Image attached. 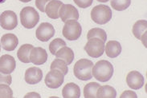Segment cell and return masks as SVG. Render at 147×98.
<instances>
[{"instance_id": "cell-29", "label": "cell", "mask_w": 147, "mask_h": 98, "mask_svg": "<svg viewBox=\"0 0 147 98\" xmlns=\"http://www.w3.org/2000/svg\"><path fill=\"white\" fill-rule=\"evenodd\" d=\"M12 83V77L10 74H4L0 72V84H7L10 85Z\"/></svg>"}, {"instance_id": "cell-33", "label": "cell", "mask_w": 147, "mask_h": 98, "mask_svg": "<svg viewBox=\"0 0 147 98\" xmlns=\"http://www.w3.org/2000/svg\"><path fill=\"white\" fill-rule=\"evenodd\" d=\"M25 98H40V95L39 93H29L28 94H26L24 96Z\"/></svg>"}, {"instance_id": "cell-31", "label": "cell", "mask_w": 147, "mask_h": 98, "mask_svg": "<svg viewBox=\"0 0 147 98\" xmlns=\"http://www.w3.org/2000/svg\"><path fill=\"white\" fill-rule=\"evenodd\" d=\"M52 0H36V6L41 12H45L46 5Z\"/></svg>"}, {"instance_id": "cell-9", "label": "cell", "mask_w": 147, "mask_h": 98, "mask_svg": "<svg viewBox=\"0 0 147 98\" xmlns=\"http://www.w3.org/2000/svg\"><path fill=\"white\" fill-rule=\"evenodd\" d=\"M55 34V29L52 24L43 23L39 26L36 31V38L41 42H48Z\"/></svg>"}, {"instance_id": "cell-8", "label": "cell", "mask_w": 147, "mask_h": 98, "mask_svg": "<svg viewBox=\"0 0 147 98\" xmlns=\"http://www.w3.org/2000/svg\"><path fill=\"white\" fill-rule=\"evenodd\" d=\"M18 19L17 15L12 11H6L3 12L0 15V26L4 30H11L17 26Z\"/></svg>"}, {"instance_id": "cell-7", "label": "cell", "mask_w": 147, "mask_h": 98, "mask_svg": "<svg viewBox=\"0 0 147 98\" xmlns=\"http://www.w3.org/2000/svg\"><path fill=\"white\" fill-rule=\"evenodd\" d=\"M64 75L58 70H51L45 77V84L50 89H57L64 83Z\"/></svg>"}, {"instance_id": "cell-3", "label": "cell", "mask_w": 147, "mask_h": 98, "mask_svg": "<svg viewBox=\"0 0 147 98\" xmlns=\"http://www.w3.org/2000/svg\"><path fill=\"white\" fill-rule=\"evenodd\" d=\"M21 24L27 29H32L36 26L40 21V15L35 8L26 7L20 12Z\"/></svg>"}, {"instance_id": "cell-27", "label": "cell", "mask_w": 147, "mask_h": 98, "mask_svg": "<svg viewBox=\"0 0 147 98\" xmlns=\"http://www.w3.org/2000/svg\"><path fill=\"white\" fill-rule=\"evenodd\" d=\"M65 46H66V42L64 40L61 38H56L49 45V50L52 53V54L55 55L60 48L64 47Z\"/></svg>"}, {"instance_id": "cell-19", "label": "cell", "mask_w": 147, "mask_h": 98, "mask_svg": "<svg viewBox=\"0 0 147 98\" xmlns=\"http://www.w3.org/2000/svg\"><path fill=\"white\" fill-rule=\"evenodd\" d=\"M56 58L62 59L64 61L67 65H71V63L74 60V53L71 48L67 47L66 46L64 47L60 48L59 50L56 52Z\"/></svg>"}, {"instance_id": "cell-28", "label": "cell", "mask_w": 147, "mask_h": 98, "mask_svg": "<svg viewBox=\"0 0 147 98\" xmlns=\"http://www.w3.org/2000/svg\"><path fill=\"white\" fill-rule=\"evenodd\" d=\"M13 97L12 89L7 84H0V98H11Z\"/></svg>"}, {"instance_id": "cell-36", "label": "cell", "mask_w": 147, "mask_h": 98, "mask_svg": "<svg viewBox=\"0 0 147 98\" xmlns=\"http://www.w3.org/2000/svg\"><path fill=\"white\" fill-rule=\"evenodd\" d=\"M97 1L100 2V3H106V2L109 1V0H97Z\"/></svg>"}, {"instance_id": "cell-37", "label": "cell", "mask_w": 147, "mask_h": 98, "mask_svg": "<svg viewBox=\"0 0 147 98\" xmlns=\"http://www.w3.org/2000/svg\"><path fill=\"white\" fill-rule=\"evenodd\" d=\"M6 2V0H0V3H3Z\"/></svg>"}, {"instance_id": "cell-22", "label": "cell", "mask_w": 147, "mask_h": 98, "mask_svg": "<svg viewBox=\"0 0 147 98\" xmlns=\"http://www.w3.org/2000/svg\"><path fill=\"white\" fill-rule=\"evenodd\" d=\"M117 97V91L113 87L109 85L100 86L97 90L98 98H115Z\"/></svg>"}, {"instance_id": "cell-14", "label": "cell", "mask_w": 147, "mask_h": 98, "mask_svg": "<svg viewBox=\"0 0 147 98\" xmlns=\"http://www.w3.org/2000/svg\"><path fill=\"white\" fill-rule=\"evenodd\" d=\"M43 78V72L40 68L31 67L25 72L24 79L29 85H36Z\"/></svg>"}, {"instance_id": "cell-20", "label": "cell", "mask_w": 147, "mask_h": 98, "mask_svg": "<svg viewBox=\"0 0 147 98\" xmlns=\"http://www.w3.org/2000/svg\"><path fill=\"white\" fill-rule=\"evenodd\" d=\"M33 46L31 44H24L21 46L17 52V57L20 62L24 63H30V53L33 49Z\"/></svg>"}, {"instance_id": "cell-32", "label": "cell", "mask_w": 147, "mask_h": 98, "mask_svg": "<svg viewBox=\"0 0 147 98\" xmlns=\"http://www.w3.org/2000/svg\"><path fill=\"white\" fill-rule=\"evenodd\" d=\"M121 98H137V94L134 92L130 90H126L120 96Z\"/></svg>"}, {"instance_id": "cell-30", "label": "cell", "mask_w": 147, "mask_h": 98, "mask_svg": "<svg viewBox=\"0 0 147 98\" xmlns=\"http://www.w3.org/2000/svg\"><path fill=\"white\" fill-rule=\"evenodd\" d=\"M73 1L79 7L87 8L91 6L93 0H73Z\"/></svg>"}, {"instance_id": "cell-26", "label": "cell", "mask_w": 147, "mask_h": 98, "mask_svg": "<svg viewBox=\"0 0 147 98\" xmlns=\"http://www.w3.org/2000/svg\"><path fill=\"white\" fill-rule=\"evenodd\" d=\"M131 4V0H112L111 6L116 11H121L126 10Z\"/></svg>"}, {"instance_id": "cell-6", "label": "cell", "mask_w": 147, "mask_h": 98, "mask_svg": "<svg viewBox=\"0 0 147 98\" xmlns=\"http://www.w3.org/2000/svg\"><path fill=\"white\" fill-rule=\"evenodd\" d=\"M88 42L84 46V50L92 58H99L105 52V42L97 38L88 39Z\"/></svg>"}, {"instance_id": "cell-25", "label": "cell", "mask_w": 147, "mask_h": 98, "mask_svg": "<svg viewBox=\"0 0 147 98\" xmlns=\"http://www.w3.org/2000/svg\"><path fill=\"white\" fill-rule=\"evenodd\" d=\"M51 70H60L63 74L65 75L68 74V65L66 62L63 61L62 59L56 58L52 62V65H51Z\"/></svg>"}, {"instance_id": "cell-11", "label": "cell", "mask_w": 147, "mask_h": 98, "mask_svg": "<svg viewBox=\"0 0 147 98\" xmlns=\"http://www.w3.org/2000/svg\"><path fill=\"white\" fill-rule=\"evenodd\" d=\"M16 62L15 58L8 54L0 57V72L4 74H11L15 70Z\"/></svg>"}, {"instance_id": "cell-23", "label": "cell", "mask_w": 147, "mask_h": 98, "mask_svg": "<svg viewBox=\"0 0 147 98\" xmlns=\"http://www.w3.org/2000/svg\"><path fill=\"white\" fill-rule=\"evenodd\" d=\"M100 86L96 82H90L84 88V97L85 98L97 97V90Z\"/></svg>"}, {"instance_id": "cell-15", "label": "cell", "mask_w": 147, "mask_h": 98, "mask_svg": "<svg viewBox=\"0 0 147 98\" xmlns=\"http://www.w3.org/2000/svg\"><path fill=\"white\" fill-rule=\"evenodd\" d=\"M63 5V3L60 0H52L46 5L45 7V12L47 15L52 19H57L60 15H59V11Z\"/></svg>"}, {"instance_id": "cell-5", "label": "cell", "mask_w": 147, "mask_h": 98, "mask_svg": "<svg viewBox=\"0 0 147 98\" xmlns=\"http://www.w3.org/2000/svg\"><path fill=\"white\" fill-rule=\"evenodd\" d=\"M82 33L80 24L76 20H69L66 22L63 28V35L69 41H75L79 38Z\"/></svg>"}, {"instance_id": "cell-18", "label": "cell", "mask_w": 147, "mask_h": 98, "mask_svg": "<svg viewBox=\"0 0 147 98\" xmlns=\"http://www.w3.org/2000/svg\"><path fill=\"white\" fill-rule=\"evenodd\" d=\"M105 50L109 58H114L121 53V46L117 41H109L105 46Z\"/></svg>"}, {"instance_id": "cell-34", "label": "cell", "mask_w": 147, "mask_h": 98, "mask_svg": "<svg viewBox=\"0 0 147 98\" xmlns=\"http://www.w3.org/2000/svg\"><path fill=\"white\" fill-rule=\"evenodd\" d=\"M146 35H147V32H146L142 36V38H141V39H140L142 42H143L145 46H146Z\"/></svg>"}, {"instance_id": "cell-13", "label": "cell", "mask_w": 147, "mask_h": 98, "mask_svg": "<svg viewBox=\"0 0 147 98\" xmlns=\"http://www.w3.org/2000/svg\"><path fill=\"white\" fill-rule=\"evenodd\" d=\"M48 60V54L46 50L41 47L32 49L30 53V61L36 66L43 65Z\"/></svg>"}, {"instance_id": "cell-2", "label": "cell", "mask_w": 147, "mask_h": 98, "mask_svg": "<svg viewBox=\"0 0 147 98\" xmlns=\"http://www.w3.org/2000/svg\"><path fill=\"white\" fill-rule=\"evenodd\" d=\"M93 62L88 59H80L74 66V75L77 79L81 81H88L92 77V70Z\"/></svg>"}, {"instance_id": "cell-16", "label": "cell", "mask_w": 147, "mask_h": 98, "mask_svg": "<svg viewBox=\"0 0 147 98\" xmlns=\"http://www.w3.org/2000/svg\"><path fill=\"white\" fill-rule=\"evenodd\" d=\"M1 44L3 50L7 51H12L17 47L19 44V39L13 34H7L1 38Z\"/></svg>"}, {"instance_id": "cell-12", "label": "cell", "mask_w": 147, "mask_h": 98, "mask_svg": "<svg viewBox=\"0 0 147 98\" xmlns=\"http://www.w3.org/2000/svg\"><path fill=\"white\" fill-rule=\"evenodd\" d=\"M126 82L132 89H139L144 85V77L138 71H131L126 77Z\"/></svg>"}, {"instance_id": "cell-10", "label": "cell", "mask_w": 147, "mask_h": 98, "mask_svg": "<svg viewBox=\"0 0 147 98\" xmlns=\"http://www.w3.org/2000/svg\"><path fill=\"white\" fill-rule=\"evenodd\" d=\"M59 15L61 20L66 23L69 20H78L79 12L77 9L71 4H63L59 11Z\"/></svg>"}, {"instance_id": "cell-38", "label": "cell", "mask_w": 147, "mask_h": 98, "mask_svg": "<svg viewBox=\"0 0 147 98\" xmlns=\"http://www.w3.org/2000/svg\"><path fill=\"white\" fill-rule=\"evenodd\" d=\"M0 51H1V46H0Z\"/></svg>"}, {"instance_id": "cell-21", "label": "cell", "mask_w": 147, "mask_h": 98, "mask_svg": "<svg viewBox=\"0 0 147 98\" xmlns=\"http://www.w3.org/2000/svg\"><path fill=\"white\" fill-rule=\"evenodd\" d=\"M147 30V22L146 20H138L136 22L133 26V34L135 36L136 38L141 39L142 36Z\"/></svg>"}, {"instance_id": "cell-4", "label": "cell", "mask_w": 147, "mask_h": 98, "mask_svg": "<svg viewBox=\"0 0 147 98\" xmlns=\"http://www.w3.org/2000/svg\"><path fill=\"white\" fill-rule=\"evenodd\" d=\"M112 11L106 5H97L92 10L91 18L96 23L104 25L109 23L112 19Z\"/></svg>"}, {"instance_id": "cell-17", "label": "cell", "mask_w": 147, "mask_h": 98, "mask_svg": "<svg viewBox=\"0 0 147 98\" xmlns=\"http://www.w3.org/2000/svg\"><path fill=\"white\" fill-rule=\"evenodd\" d=\"M64 98H79L80 97V89L75 83H68L62 90Z\"/></svg>"}, {"instance_id": "cell-24", "label": "cell", "mask_w": 147, "mask_h": 98, "mask_svg": "<svg viewBox=\"0 0 147 98\" xmlns=\"http://www.w3.org/2000/svg\"><path fill=\"white\" fill-rule=\"evenodd\" d=\"M92 38H97L101 39L103 42H105L107 40V34L106 32L103 29L100 28H93L88 32L87 38L90 39Z\"/></svg>"}, {"instance_id": "cell-35", "label": "cell", "mask_w": 147, "mask_h": 98, "mask_svg": "<svg viewBox=\"0 0 147 98\" xmlns=\"http://www.w3.org/2000/svg\"><path fill=\"white\" fill-rule=\"evenodd\" d=\"M21 1L22 3H29V2H31L32 0H20Z\"/></svg>"}, {"instance_id": "cell-1", "label": "cell", "mask_w": 147, "mask_h": 98, "mask_svg": "<svg viewBox=\"0 0 147 98\" xmlns=\"http://www.w3.org/2000/svg\"><path fill=\"white\" fill-rule=\"evenodd\" d=\"M113 71V66L111 63L105 60H101L93 66L92 74L97 81L100 82H106L111 79Z\"/></svg>"}]
</instances>
